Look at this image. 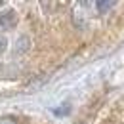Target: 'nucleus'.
<instances>
[{
    "label": "nucleus",
    "instance_id": "obj_1",
    "mask_svg": "<svg viewBox=\"0 0 124 124\" xmlns=\"http://www.w3.org/2000/svg\"><path fill=\"white\" fill-rule=\"evenodd\" d=\"M17 23V16L16 12H4V14H0V27L2 29H14Z\"/></svg>",
    "mask_w": 124,
    "mask_h": 124
},
{
    "label": "nucleus",
    "instance_id": "obj_2",
    "mask_svg": "<svg viewBox=\"0 0 124 124\" xmlns=\"http://www.w3.org/2000/svg\"><path fill=\"white\" fill-rule=\"evenodd\" d=\"M116 6V2H95V8H97V12L99 14H107L111 8H115Z\"/></svg>",
    "mask_w": 124,
    "mask_h": 124
},
{
    "label": "nucleus",
    "instance_id": "obj_3",
    "mask_svg": "<svg viewBox=\"0 0 124 124\" xmlns=\"http://www.w3.org/2000/svg\"><path fill=\"white\" fill-rule=\"evenodd\" d=\"M0 124H19L16 116H0Z\"/></svg>",
    "mask_w": 124,
    "mask_h": 124
},
{
    "label": "nucleus",
    "instance_id": "obj_4",
    "mask_svg": "<svg viewBox=\"0 0 124 124\" xmlns=\"http://www.w3.org/2000/svg\"><path fill=\"white\" fill-rule=\"evenodd\" d=\"M6 48V42H4V38H0V50H4Z\"/></svg>",
    "mask_w": 124,
    "mask_h": 124
}]
</instances>
